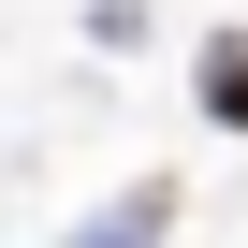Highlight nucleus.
<instances>
[{
  "label": "nucleus",
  "mask_w": 248,
  "mask_h": 248,
  "mask_svg": "<svg viewBox=\"0 0 248 248\" xmlns=\"http://www.w3.org/2000/svg\"><path fill=\"white\" fill-rule=\"evenodd\" d=\"M204 88H219V117H248V44H219V73H204Z\"/></svg>",
  "instance_id": "obj_1"
}]
</instances>
